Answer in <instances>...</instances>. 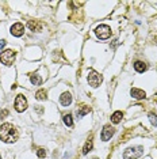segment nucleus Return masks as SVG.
I'll use <instances>...</instances> for the list:
<instances>
[{"label": "nucleus", "instance_id": "obj_2", "mask_svg": "<svg viewBox=\"0 0 157 159\" xmlns=\"http://www.w3.org/2000/svg\"><path fill=\"white\" fill-rule=\"evenodd\" d=\"M142 154H144V147L141 146L130 147L123 152V159H138Z\"/></svg>", "mask_w": 157, "mask_h": 159}, {"label": "nucleus", "instance_id": "obj_20", "mask_svg": "<svg viewBox=\"0 0 157 159\" xmlns=\"http://www.w3.org/2000/svg\"><path fill=\"white\" fill-rule=\"evenodd\" d=\"M149 118H150V122L153 124V125H157V116H156V114L150 113V114H149Z\"/></svg>", "mask_w": 157, "mask_h": 159}, {"label": "nucleus", "instance_id": "obj_6", "mask_svg": "<svg viewBox=\"0 0 157 159\" xmlns=\"http://www.w3.org/2000/svg\"><path fill=\"white\" fill-rule=\"evenodd\" d=\"M26 107H27V99L26 97H23L22 94H19L18 97L15 98V110L22 113V112H25Z\"/></svg>", "mask_w": 157, "mask_h": 159}, {"label": "nucleus", "instance_id": "obj_1", "mask_svg": "<svg viewBox=\"0 0 157 159\" xmlns=\"http://www.w3.org/2000/svg\"><path fill=\"white\" fill-rule=\"evenodd\" d=\"M0 139L4 143H14L18 139V131L12 124H3L0 126Z\"/></svg>", "mask_w": 157, "mask_h": 159}, {"label": "nucleus", "instance_id": "obj_19", "mask_svg": "<svg viewBox=\"0 0 157 159\" xmlns=\"http://www.w3.org/2000/svg\"><path fill=\"white\" fill-rule=\"evenodd\" d=\"M37 155H38V158H45L46 156V150L45 148H39L37 151Z\"/></svg>", "mask_w": 157, "mask_h": 159}, {"label": "nucleus", "instance_id": "obj_22", "mask_svg": "<svg viewBox=\"0 0 157 159\" xmlns=\"http://www.w3.org/2000/svg\"><path fill=\"white\" fill-rule=\"evenodd\" d=\"M4 45H6V41H0V49L4 48Z\"/></svg>", "mask_w": 157, "mask_h": 159}, {"label": "nucleus", "instance_id": "obj_11", "mask_svg": "<svg viewBox=\"0 0 157 159\" xmlns=\"http://www.w3.org/2000/svg\"><path fill=\"white\" fill-rule=\"evenodd\" d=\"M130 94H131V97L134 98V99H144V98L146 97L145 91H142V90H139V89H131L130 90Z\"/></svg>", "mask_w": 157, "mask_h": 159}, {"label": "nucleus", "instance_id": "obj_10", "mask_svg": "<svg viewBox=\"0 0 157 159\" xmlns=\"http://www.w3.org/2000/svg\"><path fill=\"white\" fill-rule=\"evenodd\" d=\"M27 27L30 29L31 31H41L42 30V23L38 21H28Z\"/></svg>", "mask_w": 157, "mask_h": 159}, {"label": "nucleus", "instance_id": "obj_15", "mask_svg": "<svg viewBox=\"0 0 157 159\" xmlns=\"http://www.w3.org/2000/svg\"><path fill=\"white\" fill-rule=\"evenodd\" d=\"M30 80H31V83H33L34 86H39V84H42V78H41L39 75H31Z\"/></svg>", "mask_w": 157, "mask_h": 159}, {"label": "nucleus", "instance_id": "obj_24", "mask_svg": "<svg viewBox=\"0 0 157 159\" xmlns=\"http://www.w3.org/2000/svg\"><path fill=\"white\" fill-rule=\"evenodd\" d=\"M93 159H98V158H93Z\"/></svg>", "mask_w": 157, "mask_h": 159}, {"label": "nucleus", "instance_id": "obj_13", "mask_svg": "<svg viewBox=\"0 0 157 159\" xmlns=\"http://www.w3.org/2000/svg\"><path fill=\"white\" fill-rule=\"evenodd\" d=\"M134 70H136L137 72L142 73L146 71V64H145L144 61H136V63H134Z\"/></svg>", "mask_w": 157, "mask_h": 159}, {"label": "nucleus", "instance_id": "obj_14", "mask_svg": "<svg viewBox=\"0 0 157 159\" xmlns=\"http://www.w3.org/2000/svg\"><path fill=\"white\" fill-rule=\"evenodd\" d=\"M123 118V113L122 112H115L112 116H111V121L114 122V124H118V122H120V120Z\"/></svg>", "mask_w": 157, "mask_h": 159}, {"label": "nucleus", "instance_id": "obj_3", "mask_svg": "<svg viewBox=\"0 0 157 159\" xmlns=\"http://www.w3.org/2000/svg\"><path fill=\"white\" fill-rule=\"evenodd\" d=\"M87 80H88V84L92 86V87H99L100 83L103 82V78L100 73H98L96 71L91 70L88 72V76H87Z\"/></svg>", "mask_w": 157, "mask_h": 159}, {"label": "nucleus", "instance_id": "obj_5", "mask_svg": "<svg viewBox=\"0 0 157 159\" xmlns=\"http://www.w3.org/2000/svg\"><path fill=\"white\" fill-rule=\"evenodd\" d=\"M95 33H96L99 40H107V38H110V35H111V29H110V26H107V24H100V26L96 27Z\"/></svg>", "mask_w": 157, "mask_h": 159}, {"label": "nucleus", "instance_id": "obj_8", "mask_svg": "<svg viewBox=\"0 0 157 159\" xmlns=\"http://www.w3.org/2000/svg\"><path fill=\"white\" fill-rule=\"evenodd\" d=\"M23 33H25V26L22 23H15L11 26V34H12V35L20 37Z\"/></svg>", "mask_w": 157, "mask_h": 159}, {"label": "nucleus", "instance_id": "obj_12", "mask_svg": "<svg viewBox=\"0 0 157 159\" xmlns=\"http://www.w3.org/2000/svg\"><path fill=\"white\" fill-rule=\"evenodd\" d=\"M89 112H91V107L87 106V105H81V106L76 110V116L79 117V118H81V117H84L87 113H89Z\"/></svg>", "mask_w": 157, "mask_h": 159}, {"label": "nucleus", "instance_id": "obj_21", "mask_svg": "<svg viewBox=\"0 0 157 159\" xmlns=\"http://www.w3.org/2000/svg\"><path fill=\"white\" fill-rule=\"evenodd\" d=\"M7 116H8V110H6V109H4V110H0V118L3 120L4 117H7Z\"/></svg>", "mask_w": 157, "mask_h": 159}, {"label": "nucleus", "instance_id": "obj_18", "mask_svg": "<svg viewBox=\"0 0 157 159\" xmlns=\"http://www.w3.org/2000/svg\"><path fill=\"white\" fill-rule=\"evenodd\" d=\"M46 91L45 90H39V91H37V94H35V98L37 99H39V101H42V99H46Z\"/></svg>", "mask_w": 157, "mask_h": 159}, {"label": "nucleus", "instance_id": "obj_16", "mask_svg": "<svg viewBox=\"0 0 157 159\" xmlns=\"http://www.w3.org/2000/svg\"><path fill=\"white\" fill-rule=\"evenodd\" d=\"M91 150H92V140L89 139V140H87L85 146H84V148H83V154H84V155H87Z\"/></svg>", "mask_w": 157, "mask_h": 159}, {"label": "nucleus", "instance_id": "obj_17", "mask_svg": "<svg viewBox=\"0 0 157 159\" xmlns=\"http://www.w3.org/2000/svg\"><path fill=\"white\" fill-rule=\"evenodd\" d=\"M64 122L66 126H72L73 125V120H72V114H65L64 116Z\"/></svg>", "mask_w": 157, "mask_h": 159}, {"label": "nucleus", "instance_id": "obj_7", "mask_svg": "<svg viewBox=\"0 0 157 159\" xmlns=\"http://www.w3.org/2000/svg\"><path fill=\"white\" fill-rule=\"evenodd\" d=\"M115 133V129L112 128L111 125H104V128H103L102 131V140L103 141H107L108 139H111V136Z\"/></svg>", "mask_w": 157, "mask_h": 159}, {"label": "nucleus", "instance_id": "obj_4", "mask_svg": "<svg viewBox=\"0 0 157 159\" xmlns=\"http://www.w3.org/2000/svg\"><path fill=\"white\" fill-rule=\"evenodd\" d=\"M15 52L14 50H11V49H8V50H4L1 55H0V61L3 63L4 65H12L14 61H15Z\"/></svg>", "mask_w": 157, "mask_h": 159}, {"label": "nucleus", "instance_id": "obj_9", "mask_svg": "<svg viewBox=\"0 0 157 159\" xmlns=\"http://www.w3.org/2000/svg\"><path fill=\"white\" fill-rule=\"evenodd\" d=\"M60 102H61L62 106H68V105H71L72 104L71 92H64V94H61V97H60Z\"/></svg>", "mask_w": 157, "mask_h": 159}, {"label": "nucleus", "instance_id": "obj_23", "mask_svg": "<svg viewBox=\"0 0 157 159\" xmlns=\"http://www.w3.org/2000/svg\"><path fill=\"white\" fill-rule=\"evenodd\" d=\"M0 159H1V155H0Z\"/></svg>", "mask_w": 157, "mask_h": 159}]
</instances>
